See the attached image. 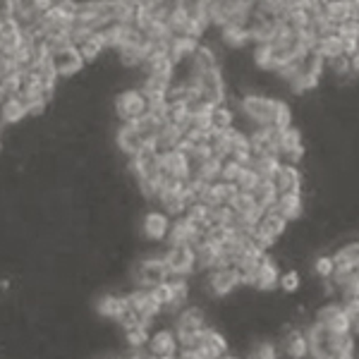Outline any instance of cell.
Returning <instances> with one entry per match:
<instances>
[{"label": "cell", "mask_w": 359, "mask_h": 359, "mask_svg": "<svg viewBox=\"0 0 359 359\" xmlns=\"http://www.w3.org/2000/svg\"><path fill=\"white\" fill-rule=\"evenodd\" d=\"M240 115H245V120L254 130H264V127H273V130H287L292 127V113L287 108V103H283L280 98L266 96V94H254L249 91L240 98L237 106Z\"/></svg>", "instance_id": "1"}, {"label": "cell", "mask_w": 359, "mask_h": 359, "mask_svg": "<svg viewBox=\"0 0 359 359\" xmlns=\"http://www.w3.org/2000/svg\"><path fill=\"white\" fill-rule=\"evenodd\" d=\"M304 331L309 338V359H343L357 355V340L352 333H333L314 321L304 326Z\"/></svg>", "instance_id": "2"}, {"label": "cell", "mask_w": 359, "mask_h": 359, "mask_svg": "<svg viewBox=\"0 0 359 359\" xmlns=\"http://www.w3.org/2000/svg\"><path fill=\"white\" fill-rule=\"evenodd\" d=\"M43 62L57 79L72 77V74L82 72V67L86 65L84 57L79 55V50L74 48V43L69 39H50V41H46Z\"/></svg>", "instance_id": "3"}, {"label": "cell", "mask_w": 359, "mask_h": 359, "mask_svg": "<svg viewBox=\"0 0 359 359\" xmlns=\"http://www.w3.org/2000/svg\"><path fill=\"white\" fill-rule=\"evenodd\" d=\"M168 278H170V271H168L163 254L144 257L132 269V283H135V287H144V290H154L156 285L165 283Z\"/></svg>", "instance_id": "4"}, {"label": "cell", "mask_w": 359, "mask_h": 359, "mask_svg": "<svg viewBox=\"0 0 359 359\" xmlns=\"http://www.w3.org/2000/svg\"><path fill=\"white\" fill-rule=\"evenodd\" d=\"M204 292L211 299H225L230 297L237 287H242V273L237 266H225V269H213L204 276Z\"/></svg>", "instance_id": "5"}, {"label": "cell", "mask_w": 359, "mask_h": 359, "mask_svg": "<svg viewBox=\"0 0 359 359\" xmlns=\"http://www.w3.org/2000/svg\"><path fill=\"white\" fill-rule=\"evenodd\" d=\"M115 115L120 118V123H137L144 115L151 113V101L142 89H125L115 96Z\"/></svg>", "instance_id": "6"}, {"label": "cell", "mask_w": 359, "mask_h": 359, "mask_svg": "<svg viewBox=\"0 0 359 359\" xmlns=\"http://www.w3.org/2000/svg\"><path fill=\"white\" fill-rule=\"evenodd\" d=\"M285 230H287L285 218H283L280 213H276L273 208H269L262 216V221L254 225L252 242L262 247L264 252H269V249H273V245H278V240L285 235Z\"/></svg>", "instance_id": "7"}, {"label": "cell", "mask_w": 359, "mask_h": 359, "mask_svg": "<svg viewBox=\"0 0 359 359\" xmlns=\"http://www.w3.org/2000/svg\"><path fill=\"white\" fill-rule=\"evenodd\" d=\"M194 94L201 98L204 103H208L211 108L223 106L228 91H225V79L221 69H208V72H199L194 82Z\"/></svg>", "instance_id": "8"}, {"label": "cell", "mask_w": 359, "mask_h": 359, "mask_svg": "<svg viewBox=\"0 0 359 359\" xmlns=\"http://www.w3.org/2000/svg\"><path fill=\"white\" fill-rule=\"evenodd\" d=\"M314 323H318L321 328H328V331H333V333H340V335L352 333V321H350V316L345 314L340 299H328L326 304L318 306L314 311Z\"/></svg>", "instance_id": "9"}, {"label": "cell", "mask_w": 359, "mask_h": 359, "mask_svg": "<svg viewBox=\"0 0 359 359\" xmlns=\"http://www.w3.org/2000/svg\"><path fill=\"white\" fill-rule=\"evenodd\" d=\"M163 259L168 264V271L175 278H189L196 273V254L194 247L189 245H168L163 252Z\"/></svg>", "instance_id": "10"}, {"label": "cell", "mask_w": 359, "mask_h": 359, "mask_svg": "<svg viewBox=\"0 0 359 359\" xmlns=\"http://www.w3.org/2000/svg\"><path fill=\"white\" fill-rule=\"evenodd\" d=\"M206 326H208V318H206V309L201 304H187L175 318H172V331L177 333V338L201 333Z\"/></svg>", "instance_id": "11"}, {"label": "cell", "mask_w": 359, "mask_h": 359, "mask_svg": "<svg viewBox=\"0 0 359 359\" xmlns=\"http://www.w3.org/2000/svg\"><path fill=\"white\" fill-rule=\"evenodd\" d=\"M127 302L130 309L142 318L144 323H154V318H158L163 314V306L156 302L151 290H144V287H135V290L127 292Z\"/></svg>", "instance_id": "12"}, {"label": "cell", "mask_w": 359, "mask_h": 359, "mask_svg": "<svg viewBox=\"0 0 359 359\" xmlns=\"http://www.w3.org/2000/svg\"><path fill=\"white\" fill-rule=\"evenodd\" d=\"M115 147H118L127 158H135V156H139L147 147H151V144L144 139V135L139 132V127L135 123H123L118 127V132H115Z\"/></svg>", "instance_id": "13"}, {"label": "cell", "mask_w": 359, "mask_h": 359, "mask_svg": "<svg viewBox=\"0 0 359 359\" xmlns=\"http://www.w3.org/2000/svg\"><path fill=\"white\" fill-rule=\"evenodd\" d=\"M170 216L161 208H154V211L144 213L142 218V235L144 240L149 242H165L168 240V233H170Z\"/></svg>", "instance_id": "14"}, {"label": "cell", "mask_w": 359, "mask_h": 359, "mask_svg": "<svg viewBox=\"0 0 359 359\" xmlns=\"http://www.w3.org/2000/svg\"><path fill=\"white\" fill-rule=\"evenodd\" d=\"M206 237V230H201L199 225H194L187 218H175L170 225V233H168V245H189L196 247Z\"/></svg>", "instance_id": "15"}, {"label": "cell", "mask_w": 359, "mask_h": 359, "mask_svg": "<svg viewBox=\"0 0 359 359\" xmlns=\"http://www.w3.org/2000/svg\"><path fill=\"white\" fill-rule=\"evenodd\" d=\"M196 352L204 359H221L223 355L230 352V343H228V338H225V333H221L213 326H206L204 331H201V345Z\"/></svg>", "instance_id": "16"}, {"label": "cell", "mask_w": 359, "mask_h": 359, "mask_svg": "<svg viewBox=\"0 0 359 359\" xmlns=\"http://www.w3.org/2000/svg\"><path fill=\"white\" fill-rule=\"evenodd\" d=\"M147 350H149V355H154V357H177V352H180L177 333L172 331V328H158V331H154L151 338H149Z\"/></svg>", "instance_id": "17"}, {"label": "cell", "mask_w": 359, "mask_h": 359, "mask_svg": "<svg viewBox=\"0 0 359 359\" xmlns=\"http://www.w3.org/2000/svg\"><path fill=\"white\" fill-rule=\"evenodd\" d=\"M271 182L276 184L278 194H287V192H302V184H304V175L297 165L290 163H280L276 170V175L271 177Z\"/></svg>", "instance_id": "18"}, {"label": "cell", "mask_w": 359, "mask_h": 359, "mask_svg": "<svg viewBox=\"0 0 359 359\" xmlns=\"http://www.w3.org/2000/svg\"><path fill=\"white\" fill-rule=\"evenodd\" d=\"M280 350L287 359H309V338H306L304 328H287V333L283 335Z\"/></svg>", "instance_id": "19"}, {"label": "cell", "mask_w": 359, "mask_h": 359, "mask_svg": "<svg viewBox=\"0 0 359 359\" xmlns=\"http://www.w3.org/2000/svg\"><path fill=\"white\" fill-rule=\"evenodd\" d=\"M280 285V266H278L273 259L266 257L262 264H259L257 273H254L252 287L259 292H273Z\"/></svg>", "instance_id": "20"}, {"label": "cell", "mask_w": 359, "mask_h": 359, "mask_svg": "<svg viewBox=\"0 0 359 359\" xmlns=\"http://www.w3.org/2000/svg\"><path fill=\"white\" fill-rule=\"evenodd\" d=\"M96 311L98 316L103 318H111V321L118 323L127 311H130V302H127V294H115V292H108V294H101L96 299Z\"/></svg>", "instance_id": "21"}, {"label": "cell", "mask_w": 359, "mask_h": 359, "mask_svg": "<svg viewBox=\"0 0 359 359\" xmlns=\"http://www.w3.org/2000/svg\"><path fill=\"white\" fill-rule=\"evenodd\" d=\"M276 213H280L287 223L302 218L304 213V196L302 192H287V194H278V201L273 206Z\"/></svg>", "instance_id": "22"}, {"label": "cell", "mask_w": 359, "mask_h": 359, "mask_svg": "<svg viewBox=\"0 0 359 359\" xmlns=\"http://www.w3.org/2000/svg\"><path fill=\"white\" fill-rule=\"evenodd\" d=\"M25 118H29L27 103L22 101L20 96H5L3 103H0V123H3V127L17 125V123H22Z\"/></svg>", "instance_id": "23"}, {"label": "cell", "mask_w": 359, "mask_h": 359, "mask_svg": "<svg viewBox=\"0 0 359 359\" xmlns=\"http://www.w3.org/2000/svg\"><path fill=\"white\" fill-rule=\"evenodd\" d=\"M331 257H333V264H335V273L352 271L359 264V242H347V245H343L340 249H335Z\"/></svg>", "instance_id": "24"}, {"label": "cell", "mask_w": 359, "mask_h": 359, "mask_svg": "<svg viewBox=\"0 0 359 359\" xmlns=\"http://www.w3.org/2000/svg\"><path fill=\"white\" fill-rule=\"evenodd\" d=\"M252 196H254V201L264 208V211H269V208H273L276 201H278V189L271 180H262V182L257 184V189L252 192Z\"/></svg>", "instance_id": "25"}, {"label": "cell", "mask_w": 359, "mask_h": 359, "mask_svg": "<svg viewBox=\"0 0 359 359\" xmlns=\"http://www.w3.org/2000/svg\"><path fill=\"white\" fill-rule=\"evenodd\" d=\"M151 323H139V326L130 328L125 331V343H127V350H144L149 345V338H151V331H149Z\"/></svg>", "instance_id": "26"}, {"label": "cell", "mask_w": 359, "mask_h": 359, "mask_svg": "<svg viewBox=\"0 0 359 359\" xmlns=\"http://www.w3.org/2000/svg\"><path fill=\"white\" fill-rule=\"evenodd\" d=\"M245 359H280V347L273 340H257L247 350Z\"/></svg>", "instance_id": "27"}, {"label": "cell", "mask_w": 359, "mask_h": 359, "mask_svg": "<svg viewBox=\"0 0 359 359\" xmlns=\"http://www.w3.org/2000/svg\"><path fill=\"white\" fill-rule=\"evenodd\" d=\"M262 175H259L257 170H254V168H242V172H240V177H237V189H240V192H247V194H252L254 189H257V184L262 182Z\"/></svg>", "instance_id": "28"}, {"label": "cell", "mask_w": 359, "mask_h": 359, "mask_svg": "<svg viewBox=\"0 0 359 359\" xmlns=\"http://www.w3.org/2000/svg\"><path fill=\"white\" fill-rule=\"evenodd\" d=\"M299 287H302V273H299L297 269L283 271V273H280V285H278V290L292 294V292H297Z\"/></svg>", "instance_id": "29"}, {"label": "cell", "mask_w": 359, "mask_h": 359, "mask_svg": "<svg viewBox=\"0 0 359 359\" xmlns=\"http://www.w3.org/2000/svg\"><path fill=\"white\" fill-rule=\"evenodd\" d=\"M314 273L321 278V280H331L333 273H335V264H333V257L331 254H321L316 257L314 262Z\"/></svg>", "instance_id": "30"}, {"label": "cell", "mask_w": 359, "mask_h": 359, "mask_svg": "<svg viewBox=\"0 0 359 359\" xmlns=\"http://www.w3.org/2000/svg\"><path fill=\"white\" fill-rule=\"evenodd\" d=\"M151 292H154L156 302L163 306V314H165V311L172 306V285H170V280H165V283H161V285H156Z\"/></svg>", "instance_id": "31"}, {"label": "cell", "mask_w": 359, "mask_h": 359, "mask_svg": "<svg viewBox=\"0 0 359 359\" xmlns=\"http://www.w3.org/2000/svg\"><path fill=\"white\" fill-rule=\"evenodd\" d=\"M343 309H345V314L350 316V321H355L359 316V299H343Z\"/></svg>", "instance_id": "32"}, {"label": "cell", "mask_w": 359, "mask_h": 359, "mask_svg": "<svg viewBox=\"0 0 359 359\" xmlns=\"http://www.w3.org/2000/svg\"><path fill=\"white\" fill-rule=\"evenodd\" d=\"M74 0H46V5H48V10H62L67 8V5H72Z\"/></svg>", "instance_id": "33"}, {"label": "cell", "mask_w": 359, "mask_h": 359, "mask_svg": "<svg viewBox=\"0 0 359 359\" xmlns=\"http://www.w3.org/2000/svg\"><path fill=\"white\" fill-rule=\"evenodd\" d=\"M221 359H245V357H240V355H235V352H228V355H223Z\"/></svg>", "instance_id": "34"}, {"label": "cell", "mask_w": 359, "mask_h": 359, "mask_svg": "<svg viewBox=\"0 0 359 359\" xmlns=\"http://www.w3.org/2000/svg\"><path fill=\"white\" fill-rule=\"evenodd\" d=\"M149 359H177V357H154V355H149Z\"/></svg>", "instance_id": "35"}, {"label": "cell", "mask_w": 359, "mask_h": 359, "mask_svg": "<svg viewBox=\"0 0 359 359\" xmlns=\"http://www.w3.org/2000/svg\"><path fill=\"white\" fill-rule=\"evenodd\" d=\"M0 132H3V123H0Z\"/></svg>", "instance_id": "36"}, {"label": "cell", "mask_w": 359, "mask_h": 359, "mask_svg": "<svg viewBox=\"0 0 359 359\" xmlns=\"http://www.w3.org/2000/svg\"><path fill=\"white\" fill-rule=\"evenodd\" d=\"M111 359H113V357H111Z\"/></svg>", "instance_id": "37"}]
</instances>
